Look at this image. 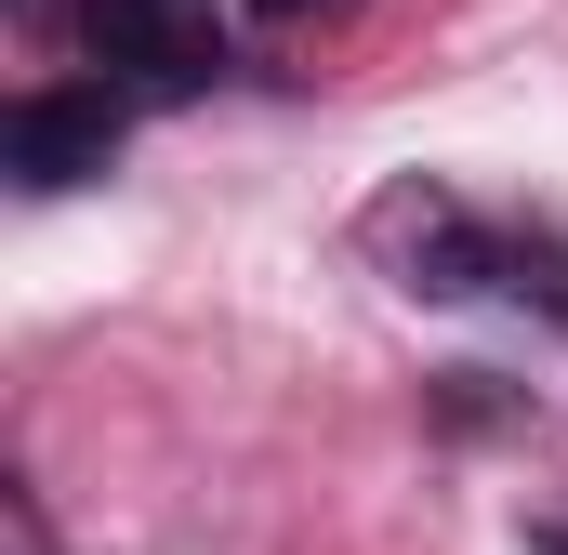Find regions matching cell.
I'll return each instance as SVG.
<instances>
[{"label": "cell", "mask_w": 568, "mask_h": 555, "mask_svg": "<svg viewBox=\"0 0 568 555\" xmlns=\"http://www.w3.org/2000/svg\"><path fill=\"white\" fill-rule=\"evenodd\" d=\"M80 40L133 93H212V67H225V13L212 0H80Z\"/></svg>", "instance_id": "obj_1"}, {"label": "cell", "mask_w": 568, "mask_h": 555, "mask_svg": "<svg viewBox=\"0 0 568 555\" xmlns=\"http://www.w3.org/2000/svg\"><path fill=\"white\" fill-rule=\"evenodd\" d=\"M371 252L397 265V291H424V304H463V291L503 278V239H489L463 199H436V185H397V199L371 212Z\"/></svg>", "instance_id": "obj_2"}, {"label": "cell", "mask_w": 568, "mask_h": 555, "mask_svg": "<svg viewBox=\"0 0 568 555\" xmlns=\"http://www.w3.org/2000/svg\"><path fill=\"white\" fill-rule=\"evenodd\" d=\"M0 159H13L27 185H93V172L120 159V93H27V107L0 120Z\"/></svg>", "instance_id": "obj_3"}, {"label": "cell", "mask_w": 568, "mask_h": 555, "mask_svg": "<svg viewBox=\"0 0 568 555\" xmlns=\"http://www.w3.org/2000/svg\"><path fill=\"white\" fill-rule=\"evenodd\" d=\"M265 27H304V13H344V0H252Z\"/></svg>", "instance_id": "obj_4"}]
</instances>
